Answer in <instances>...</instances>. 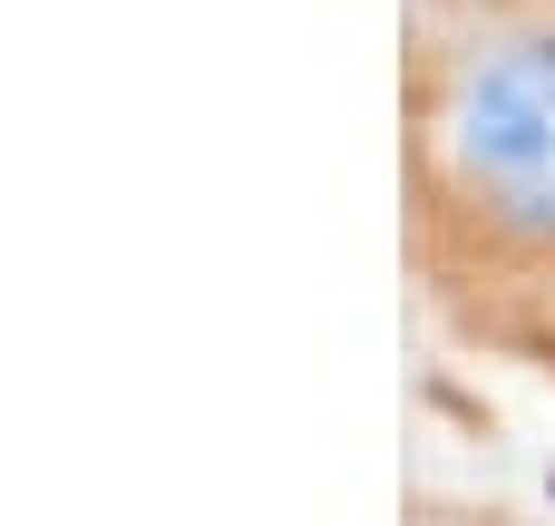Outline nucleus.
I'll return each mask as SVG.
<instances>
[{
  "label": "nucleus",
  "mask_w": 555,
  "mask_h": 526,
  "mask_svg": "<svg viewBox=\"0 0 555 526\" xmlns=\"http://www.w3.org/2000/svg\"><path fill=\"white\" fill-rule=\"evenodd\" d=\"M400 264L439 332L555 371V0H400Z\"/></svg>",
  "instance_id": "obj_1"
}]
</instances>
